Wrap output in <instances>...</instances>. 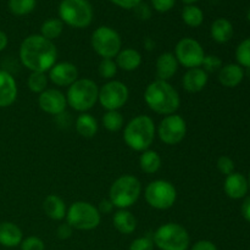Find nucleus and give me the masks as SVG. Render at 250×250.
<instances>
[{
	"label": "nucleus",
	"instance_id": "nucleus-2",
	"mask_svg": "<svg viewBox=\"0 0 250 250\" xmlns=\"http://www.w3.org/2000/svg\"><path fill=\"white\" fill-rule=\"evenodd\" d=\"M144 102L155 114L168 116L180 109L181 98L170 82L155 80L144 90Z\"/></svg>",
	"mask_w": 250,
	"mask_h": 250
},
{
	"label": "nucleus",
	"instance_id": "nucleus-42",
	"mask_svg": "<svg viewBox=\"0 0 250 250\" xmlns=\"http://www.w3.org/2000/svg\"><path fill=\"white\" fill-rule=\"evenodd\" d=\"M189 250H217V247L211 241L202 239V241L195 242Z\"/></svg>",
	"mask_w": 250,
	"mask_h": 250
},
{
	"label": "nucleus",
	"instance_id": "nucleus-25",
	"mask_svg": "<svg viewBox=\"0 0 250 250\" xmlns=\"http://www.w3.org/2000/svg\"><path fill=\"white\" fill-rule=\"evenodd\" d=\"M210 34L216 43L225 44L231 41V38L233 37V26L227 19L220 17L212 22Z\"/></svg>",
	"mask_w": 250,
	"mask_h": 250
},
{
	"label": "nucleus",
	"instance_id": "nucleus-41",
	"mask_svg": "<svg viewBox=\"0 0 250 250\" xmlns=\"http://www.w3.org/2000/svg\"><path fill=\"white\" fill-rule=\"evenodd\" d=\"M98 210H99L100 215H109V214H112L114 212V204H112L111 200L107 198V199H103L100 200L99 205H98Z\"/></svg>",
	"mask_w": 250,
	"mask_h": 250
},
{
	"label": "nucleus",
	"instance_id": "nucleus-18",
	"mask_svg": "<svg viewBox=\"0 0 250 250\" xmlns=\"http://www.w3.org/2000/svg\"><path fill=\"white\" fill-rule=\"evenodd\" d=\"M208 81H209V75L202 67L189 68L182 78L183 89L190 94L199 93L207 87Z\"/></svg>",
	"mask_w": 250,
	"mask_h": 250
},
{
	"label": "nucleus",
	"instance_id": "nucleus-19",
	"mask_svg": "<svg viewBox=\"0 0 250 250\" xmlns=\"http://www.w3.org/2000/svg\"><path fill=\"white\" fill-rule=\"evenodd\" d=\"M178 67H180V65H178V61L176 56L173 55V53L166 51V53L160 54L155 62L156 77H158V80L168 82L177 73Z\"/></svg>",
	"mask_w": 250,
	"mask_h": 250
},
{
	"label": "nucleus",
	"instance_id": "nucleus-20",
	"mask_svg": "<svg viewBox=\"0 0 250 250\" xmlns=\"http://www.w3.org/2000/svg\"><path fill=\"white\" fill-rule=\"evenodd\" d=\"M244 68L238 63H227L224 65L219 71V82L226 88H236L244 80Z\"/></svg>",
	"mask_w": 250,
	"mask_h": 250
},
{
	"label": "nucleus",
	"instance_id": "nucleus-6",
	"mask_svg": "<svg viewBox=\"0 0 250 250\" xmlns=\"http://www.w3.org/2000/svg\"><path fill=\"white\" fill-rule=\"evenodd\" d=\"M153 241L160 250H188L190 237L182 225L167 222L154 232Z\"/></svg>",
	"mask_w": 250,
	"mask_h": 250
},
{
	"label": "nucleus",
	"instance_id": "nucleus-24",
	"mask_svg": "<svg viewBox=\"0 0 250 250\" xmlns=\"http://www.w3.org/2000/svg\"><path fill=\"white\" fill-rule=\"evenodd\" d=\"M114 227L122 234H132L137 229V219L128 209H119L112 216Z\"/></svg>",
	"mask_w": 250,
	"mask_h": 250
},
{
	"label": "nucleus",
	"instance_id": "nucleus-4",
	"mask_svg": "<svg viewBox=\"0 0 250 250\" xmlns=\"http://www.w3.org/2000/svg\"><path fill=\"white\" fill-rule=\"evenodd\" d=\"M99 87L90 78H78L68 87L66 93L67 106L77 112H87L98 103Z\"/></svg>",
	"mask_w": 250,
	"mask_h": 250
},
{
	"label": "nucleus",
	"instance_id": "nucleus-5",
	"mask_svg": "<svg viewBox=\"0 0 250 250\" xmlns=\"http://www.w3.org/2000/svg\"><path fill=\"white\" fill-rule=\"evenodd\" d=\"M142 194V183L132 175L120 176L109 189V199L117 209H128L138 202Z\"/></svg>",
	"mask_w": 250,
	"mask_h": 250
},
{
	"label": "nucleus",
	"instance_id": "nucleus-26",
	"mask_svg": "<svg viewBox=\"0 0 250 250\" xmlns=\"http://www.w3.org/2000/svg\"><path fill=\"white\" fill-rule=\"evenodd\" d=\"M76 132L83 138H93L98 133L99 125L97 119L88 112H82L76 119Z\"/></svg>",
	"mask_w": 250,
	"mask_h": 250
},
{
	"label": "nucleus",
	"instance_id": "nucleus-8",
	"mask_svg": "<svg viewBox=\"0 0 250 250\" xmlns=\"http://www.w3.org/2000/svg\"><path fill=\"white\" fill-rule=\"evenodd\" d=\"M59 16L63 24L82 29L92 23L94 12L88 0H61Z\"/></svg>",
	"mask_w": 250,
	"mask_h": 250
},
{
	"label": "nucleus",
	"instance_id": "nucleus-49",
	"mask_svg": "<svg viewBox=\"0 0 250 250\" xmlns=\"http://www.w3.org/2000/svg\"><path fill=\"white\" fill-rule=\"evenodd\" d=\"M248 183H249V189H250V173H249V178H248Z\"/></svg>",
	"mask_w": 250,
	"mask_h": 250
},
{
	"label": "nucleus",
	"instance_id": "nucleus-32",
	"mask_svg": "<svg viewBox=\"0 0 250 250\" xmlns=\"http://www.w3.org/2000/svg\"><path fill=\"white\" fill-rule=\"evenodd\" d=\"M36 7V0H9V10L15 16H26Z\"/></svg>",
	"mask_w": 250,
	"mask_h": 250
},
{
	"label": "nucleus",
	"instance_id": "nucleus-27",
	"mask_svg": "<svg viewBox=\"0 0 250 250\" xmlns=\"http://www.w3.org/2000/svg\"><path fill=\"white\" fill-rule=\"evenodd\" d=\"M161 164H163V160H161L160 154L151 149L143 151L139 156V167L146 175H154L158 172L161 168Z\"/></svg>",
	"mask_w": 250,
	"mask_h": 250
},
{
	"label": "nucleus",
	"instance_id": "nucleus-34",
	"mask_svg": "<svg viewBox=\"0 0 250 250\" xmlns=\"http://www.w3.org/2000/svg\"><path fill=\"white\" fill-rule=\"evenodd\" d=\"M117 65L115 62L114 59H102L99 63V67H98V72H99L100 77L104 78V80H110L115 77V75L117 73Z\"/></svg>",
	"mask_w": 250,
	"mask_h": 250
},
{
	"label": "nucleus",
	"instance_id": "nucleus-16",
	"mask_svg": "<svg viewBox=\"0 0 250 250\" xmlns=\"http://www.w3.org/2000/svg\"><path fill=\"white\" fill-rule=\"evenodd\" d=\"M224 190L227 197L231 199H243L249 192L248 178L241 172L234 171L231 175L226 176V180L224 182Z\"/></svg>",
	"mask_w": 250,
	"mask_h": 250
},
{
	"label": "nucleus",
	"instance_id": "nucleus-29",
	"mask_svg": "<svg viewBox=\"0 0 250 250\" xmlns=\"http://www.w3.org/2000/svg\"><path fill=\"white\" fill-rule=\"evenodd\" d=\"M63 22L60 19H49L43 22L41 27V36L48 41L54 42L62 34Z\"/></svg>",
	"mask_w": 250,
	"mask_h": 250
},
{
	"label": "nucleus",
	"instance_id": "nucleus-45",
	"mask_svg": "<svg viewBox=\"0 0 250 250\" xmlns=\"http://www.w3.org/2000/svg\"><path fill=\"white\" fill-rule=\"evenodd\" d=\"M241 212H242V216L244 217V220L248 221L250 224V195L249 197L244 198L243 203H242Z\"/></svg>",
	"mask_w": 250,
	"mask_h": 250
},
{
	"label": "nucleus",
	"instance_id": "nucleus-10",
	"mask_svg": "<svg viewBox=\"0 0 250 250\" xmlns=\"http://www.w3.org/2000/svg\"><path fill=\"white\" fill-rule=\"evenodd\" d=\"M144 198L148 205L156 210H167L175 205L177 190L171 182L166 180H155L144 189Z\"/></svg>",
	"mask_w": 250,
	"mask_h": 250
},
{
	"label": "nucleus",
	"instance_id": "nucleus-36",
	"mask_svg": "<svg viewBox=\"0 0 250 250\" xmlns=\"http://www.w3.org/2000/svg\"><path fill=\"white\" fill-rule=\"evenodd\" d=\"M21 250H45V244L43 239H41L37 236H29L27 238L22 239Z\"/></svg>",
	"mask_w": 250,
	"mask_h": 250
},
{
	"label": "nucleus",
	"instance_id": "nucleus-11",
	"mask_svg": "<svg viewBox=\"0 0 250 250\" xmlns=\"http://www.w3.org/2000/svg\"><path fill=\"white\" fill-rule=\"evenodd\" d=\"M129 98L128 87L121 81L111 80L99 88L98 102L106 111L120 110L126 105Z\"/></svg>",
	"mask_w": 250,
	"mask_h": 250
},
{
	"label": "nucleus",
	"instance_id": "nucleus-47",
	"mask_svg": "<svg viewBox=\"0 0 250 250\" xmlns=\"http://www.w3.org/2000/svg\"><path fill=\"white\" fill-rule=\"evenodd\" d=\"M183 2H186L187 5H190V4H194V2L199 1V0H182Z\"/></svg>",
	"mask_w": 250,
	"mask_h": 250
},
{
	"label": "nucleus",
	"instance_id": "nucleus-39",
	"mask_svg": "<svg viewBox=\"0 0 250 250\" xmlns=\"http://www.w3.org/2000/svg\"><path fill=\"white\" fill-rule=\"evenodd\" d=\"M176 0H151V6L155 11L161 12H167L175 6Z\"/></svg>",
	"mask_w": 250,
	"mask_h": 250
},
{
	"label": "nucleus",
	"instance_id": "nucleus-15",
	"mask_svg": "<svg viewBox=\"0 0 250 250\" xmlns=\"http://www.w3.org/2000/svg\"><path fill=\"white\" fill-rule=\"evenodd\" d=\"M48 78L56 87H70L78 80V68L75 63L62 61L56 62L48 71Z\"/></svg>",
	"mask_w": 250,
	"mask_h": 250
},
{
	"label": "nucleus",
	"instance_id": "nucleus-46",
	"mask_svg": "<svg viewBox=\"0 0 250 250\" xmlns=\"http://www.w3.org/2000/svg\"><path fill=\"white\" fill-rule=\"evenodd\" d=\"M7 44H9V38H7L6 33H5L4 31H1V29H0V53H1L2 50H5V49H6Z\"/></svg>",
	"mask_w": 250,
	"mask_h": 250
},
{
	"label": "nucleus",
	"instance_id": "nucleus-44",
	"mask_svg": "<svg viewBox=\"0 0 250 250\" xmlns=\"http://www.w3.org/2000/svg\"><path fill=\"white\" fill-rule=\"evenodd\" d=\"M134 11H136V15L141 20H148L151 15L150 7H149L146 4H143V1L134 7Z\"/></svg>",
	"mask_w": 250,
	"mask_h": 250
},
{
	"label": "nucleus",
	"instance_id": "nucleus-9",
	"mask_svg": "<svg viewBox=\"0 0 250 250\" xmlns=\"http://www.w3.org/2000/svg\"><path fill=\"white\" fill-rule=\"evenodd\" d=\"M90 44L102 59H115L122 49L121 36L109 26L98 27L92 33Z\"/></svg>",
	"mask_w": 250,
	"mask_h": 250
},
{
	"label": "nucleus",
	"instance_id": "nucleus-14",
	"mask_svg": "<svg viewBox=\"0 0 250 250\" xmlns=\"http://www.w3.org/2000/svg\"><path fill=\"white\" fill-rule=\"evenodd\" d=\"M38 105L45 114L59 116L63 114L67 107L66 95L56 88H48L38 97Z\"/></svg>",
	"mask_w": 250,
	"mask_h": 250
},
{
	"label": "nucleus",
	"instance_id": "nucleus-23",
	"mask_svg": "<svg viewBox=\"0 0 250 250\" xmlns=\"http://www.w3.org/2000/svg\"><path fill=\"white\" fill-rule=\"evenodd\" d=\"M43 210L49 219L54 221H61L66 217L67 208L62 198L56 194H49L43 202Z\"/></svg>",
	"mask_w": 250,
	"mask_h": 250
},
{
	"label": "nucleus",
	"instance_id": "nucleus-3",
	"mask_svg": "<svg viewBox=\"0 0 250 250\" xmlns=\"http://www.w3.org/2000/svg\"><path fill=\"white\" fill-rule=\"evenodd\" d=\"M156 136L154 120L146 115L133 117L124 129V141L129 149L138 153L150 149Z\"/></svg>",
	"mask_w": 250,
	"mask_h": 250
},
{
	"label": "nucleus",
	"instance_id": "nucleus-28",
	"mask_svg": "<svg viewBox=\"0 0 250 250\" xmlns=\"http://www.w3.org/2000/svg\"><path fill=\"white\" fill-rule=\"evenodd\" d=\"M182 20L187 26L197 28L204 21V12L194 4L186 5L182 10Z\"/></svg>",
	"mask_w": 250,
	"mask_h": 250
},
{
	"label": "nucleus",
	"instance_id": "nucleus-43",
	"mask_svg": "<svg viewBox=\"0 0 250 250\" xmlns=\"http://www.w3.org/2000/svg\"><path fill=\"white\" fill-rule=\"evenodd\" d=\"M112 4H115L116 6L121 7V9H126V10H131L134 9L137 5L141 4L143 0H110Z\"/></svg>",
	"mask_w": 250,
	"mask_h": 250
},
{
	"label": "nucleus",
	"instance_id": "nucleus-7",
	"mask_svg": "<svg viewBox=\"0 0 250 250\" xmlns=\"http://www.w3.org/2000/svg\"><path fill=\"white\" fill-rule=\"evenodd\" d=\"M66 222L77 231H92L100 225L102 215L92 203L78 202L72 203L66 212Z\"/></svg>",
	"mask_w": 250,
	"mask_h": 250
},
{
	"label": "nucleus",
	"instance_id": "nucleus-1",
	"mask_svg": "<svg viewBox=\"0 0 250 250\" xmlns=\"http://www.w3.org/2000/svg\"><path fill=\"white\" fill-rule=\"evenodd\" d=\"M19 55L22 65L31 72H48L58 60V49L54 42L32 34L22 41Z\"/></svg>",
	"mask_w": 250,
	"mask_h": 250
},
{
	"label": "nucleus",
	"instance_id": "nucleus-30",
	"mask_svg": "<svg viewBox=\"0 0 250 250\" xmlns=\"http://www.w3.org/2000/svg\"><path fill=\"white\" fill-rule=\"evenodd\" d=\"M48 73L46 72H31L27 78V87L36 94H41L48 89Z\"/></svg>",
	"mask_w": 250,
	"mask_h": 250
},
{
	"label": "nucleus",
	"instance_id": "nucleus-13",
	"mask_svg": "<svg viewBox=\"0 0 250 250\" xmlns=\"http://www.w3.org/2000/svg\"><path fill=\"white\" fill-rule=\"evenodd\" d=\"M156 133L164 144L176 146L180 144L187 134V122L178 114L168 115L160 121Z\"/></svg>",
	"mask_w": 250,
	"mask_h": 250
},
{
	"label": "nucleus",
	"instance_id": "nucleus-40",
	"mask_svg": "<svg viewBox=\"0 0 250 250\" xmlns=\"http://www.w3.org/2000/svg\"><path fill=\"white\" fill-rule=\"evenodd\" d=\"M72 232H73L72 227H71L67 222H65V224H61L60 226L58 227V229H56V236L63 241V239L70 238V237L72 236Z\"/></svg>",
	"mask_w": 250,
	"mask_h": 250
},
{
	"label": "nucleus",
	"instance_id": "nucleus-33",
	"mask_svg": "<svg viewBox=\"0 0 250 250\" xmlns=\"http://www.w3.org/2000/svg\"><path fill=\"white\" fill-rule=\"evenodd\" d=\"M237 63L250 70V37L239 43L236 49Z\"/></svg>",
	"mask_w": 250,
	"mask_h": 250
},
{
	"label": "nucleus",
	"instance_id": "nucleus-22",
	"mask_svg": "<svg viewBox=\"0 0 250 250\" xmlns=\"http://www.w3.org/2000/svg\"><path fill=\"white\" fill-rule=\"evenodd\" d=\"M23 239L21 229L14 222H0V246L6 248H15L20 246Z\"/></svg>",
	"mask_w": 250,
	"mask_h": 250
},
{
	"label": "nucleus",
	"instance_id": "nucleus-38",
	"mask_svg": "<svg viewBox=\"0 0 250 250\" xmlns=\"http://www.w3.org/2000/svg\"><path fill=\"white\" fill-rule=\"evenodd\" d=\"M129 250H154L153 237H138L134 241H132Z\"/></svg>",
	"mask_w": 250,
	"mask_h": 250
},
{
	"label": "nucleus",
	"instance_id": "nucleus-35",
	"mask_svg": "<svg viewBox=\"0 0 250 250\" xmlns=\"http://www.w3.org/2000/svg\"><path fill=\"white\" fill-rule=\"evenodd\" d=\"M203 70L209 75L211 72H216L220 71L222 67V61L219 56L216 55H205L204 61H203Z\"/></svg>",
	"mask_w": 250,
	"mask_h": 250
},
{
	"label": "nucleus",
	"instance_id": "nucleus-17",
	"mask_svg": "<svg viewBox=\"0 0 250 250\" xmlns=\"http://www.w3.org/2000/svg\"><path fill=\"white\" fill-rule=\"evenodd\" d=\"M17 83L14 76L5 70H0V107H9L17 99Z\"/></svg>",
	"mask_w": 250,
	"mask_h": 250
},
{
	"label": "nucleus",
	"instance_id": "nucleus-31",
	"mask_svg": "<svg viewBox=\"0 0 250 250\" xmlns=\"http://www.w3.org/2000/svg\"><path fill=\"white\" fill-rule=\"evenodd\" d=\"M124 116L119 110H111V111H106L103 115L102 124L105 129L109 132H117L124 127Z\"/></svg>",
	"mask_w": 250,
	"mask_h": 250
},
{
	"label": "nucleus",
	"instance_id": "nucleus-48",
	"mask_svg": "<svg viewBox=\"0 0 250 250\" xmlns=\"http://www.w3.org/2000/svg\"><path fill=\"white\" fill-rule=\"evenodd\" d=\"M247 19H248V21L250 22V7L248 9V12H247Z\"/></svg>",
	"mask_w": 250,
	"mask_h": 250
},
{
	"label": "nucleus",
	"instance_id": "nucleus-21",
	"mask_svg": "<svg viewBox=\"0 0 250 250\" xmlns=\"http://www.w3.org/2000/svg\"><path fill=\"white\" fill-rule=\"evenodd\" d=\"M114 60L116 62L117 68L126 71V72H132L141 67L143 58H142V54L136 49L125 48L120 50Z\"/></svg>",
	"mask_w": 250,
	"mask_h": 250
},
{
	"label": "nucleus",
	"instance_id": "nucleus-12",
	"mask_svg": "<svg viewBox=\"0 0 250 250\" xmlns=\"http://www.w3.org/2000/svg\"><path fill=\"white\" fill-rule=\"evenodd\" d=\"M173 55L177 59L178 65L189 70V68L202 67L205 51L197 39L186 37L177 42Z\"/></svg>",
	"mask_w": 250,
	"mask_h": 250
},
{
	"label": "nucleus",
	"instance_id": "nucleus-37",
	"mask_svg": "<svg viewBox=\"0 0 250 250\" xmlns=\"http://www.w3.org/2000/svg\"><path fill=\"white\" fill-rule=\"evenodd\" d=\"M216 167L220 171V173L225 176H229L234 172V161L229 156L222 155L217 159Z\"/></svg>",
	"mask_w": 250,
	"mask_h": 250
}]
</instances>
